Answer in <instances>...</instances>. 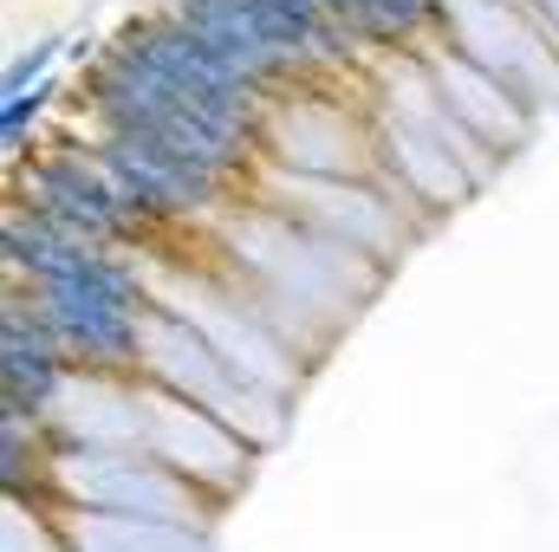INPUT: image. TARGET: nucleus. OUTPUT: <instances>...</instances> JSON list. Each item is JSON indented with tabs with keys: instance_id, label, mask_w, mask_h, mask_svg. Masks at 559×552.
Returning <instances> with one entry per match:
<instances>
[{
	"instance_id": "3",
	"label": "nucleus",
	"mask_w": 559,
	"mask_h": 552,
	"mask_svg": "<svg viewBox=\"0 0 559 552\" xmlns=\"http://www.w3.org/2000/svg\"><path fill=\"white\" fill-rule=\"evenodd\" d=\"M46 501L72 514H118V520H163V527H215V507L202 488H189L169 461L150 448H52L46 461Z\"/></svg>"
},
{
	"instance_id": "12",
	"label": "nucleus",
	"mask_w": 559,
	"mask_h": 552,
	"mask_svg": "<svg viewBox=\"0 0 559 552\" xmlns=\"http://www.w3.org/2000/svg\"><path fill=\"white\" fill-rule=\"evenodd\" d=\"M0 332H7V351H0V364H7V410L46 416L52 410V397L66 391V377H72L66 351H59L52 332L26 312L20 292H7V319H0Z\"/></svg>"
},
{
	"instance_id": "4",
	"label": "nucleus",
	"mask_w": 559,
	"mask_h": 552,
	"mask_svg": "<svg viewBox=\"0 0 559 552\" xmlns=\"http://www.w3.org/2000/svg\"><path fill=\"white\" fill-rule=\"evenodd\" d=\"M248 195L280 208V215H293V221H306V228H319V235H332L338 248L365 254L384 274L404 261V248L423 235V221L404 215V202L378 176H286V169L261 163Z\"/></svg>"
},
{
	"instance_id": "9",
	"label": "nucleus",
	"mask_w": 559,
	"mask_h": 552,
	"mask_svg": "<svg viewBox=\"0 0 559 552\" xmlns=\"http://www.w3.org/2000/svg\"><path fill=\"white\" fill-rule=\"evenodd\" d=\"M150 384V377H143ZM156 461H169L189 488H202L209 501H228L241 481H248V468H254V455L261 448H248L222 416H209L202 404H182V397H169V391H156L150 384V442H143Z\"/></svg>"
},
{
	"instance_id": "11",
	"label": "nucleus",
	"mask_w": 559,
	"mask_h": 552,
	"mask_svg": "<svg viewBox=\"0 0 559 552\" xmlns=\"http://www.w3.org/2000/svg\"><path fill=\"white\" fill-rule=\"evenodd\" d=\"M423 65H429V79H436V92H442V105L468 124V137L481 143L495 163L508 156V149H521L527 143V131H534V111L495 79V72H481V65H468L462 52H449L442 39H429V46H417Z\"/></svg>"
},
{
	"instance_id": "5",
	"label": "nucleus",
	"mask_w": 559,
	"mask_h": 552,
	"mask_svg": "<svg viewBox=\"0 0 559 552\" xmlns=\"http://www.w3.org/2000/svg\"><path fill=\"white\" fill-rule=\"evenodd\" d=\"M261 163L286 176H378V131L358 85H299L261 111Z\"/></svg>"
},
{
	"instance_id": "2",
	"label": "nucleus",
	"mask_w": 559,
	"mask_h": 552,
	"mask_svg": "<svg viewBox=\"0 0 559 552\" xmlns=\"http://www.w3.org/2000/svg\"><path fill=\"white\" fill-rule=\"evenodd\" d=\"M20 292V286H7ZM26 312L52 332L72 371H138L143 325H150V286L138 254H98L92 267L20 292Z\"/></svg>"
},
{
	"instance_id": "6",
	"label": "nucleus",
	"mask_w": 559,
	"mask_h": 552,
	"mask_svg": "<svg viewBox=\"0 0 559 552\" xmlns=\"http://www.w3.org/2000/svg\"><path fill=\"white\" fill-rule=\"evenodd\" d=\"M436 39L495 72L534 118L559 105V46L534 0H436Z\"/></svg>"
},
{
	"instance_id": "14",
	"label": "nucleus",
	"mask_w": 559,
	"mask_h": 552,
	"mask_svg": "<svg viewBox=\"0 0 559 552\" xmlns=\"http://www.w3.org/2000/svg\"><path fill=\"white\" fill-rule=\"evenodd\" d=\"M0 552H72L66 547V527H59V507L46 494H7Z\"/></svg>"
},
{
	"instance_id": "8",
	"label": "nucleus",
	"mask_w": 559,
	"mask_h": 552,
	"mask_svg": "<svg viewBox=\"0 0 559 552\" xmlns=\"http://www.w3.org/2000/svg\"><path fill=\"white\" fill-rule=\"evenodd\" d=\"M111 52H118V59H131V65H143L150 79H163L169 92H182V98H195V105H209V111H222V118H235V124H254V131H261L267 92H254V85H248L222 52H209V46H202L182 20H169L163 7L138 13L131 26H118Z\"/></svg>"
},
{
	"instance_id": "1",
	"label": "nucleus",
	"mask_w": 559,
	"mask_h": 552,
	"mask_svg": "<svg viewBox=\"0 0 559 552\" xmlns=\"http://www.w3.org/2000/svg\"><path fill=\"white\" fill-rule=\"evenodd\" d=\"M202 248H209L222 267H235L241 279H254V286H267L274 299H286L293 312H306V319H312L319 332H332V338H338V332L365 312V299L384 286V267H371L365 254L338 248L332 235H319V228L280 215V208L254 202V195H241V202L202 235Z\"/></svg>"
},
{
	"instance_id": "10",
	"label": "nucleus",
	"mask_w": 559,
	"mask_h": 552,
	"mask_svg": "<svg viewBox=\"0 0 559 552\" xmlns=\"http://www.w3.org/2000/svg\"><path fill=\"white\" fill-rule=\"evenodd\" d=\"M39 422H46L52 448H143L150 442V384L138 371H72Z\"/></svg>"
},
{
	"instance_id": "7",
	"label": "nucleus",
	"mask_w": 559,
	"mask_h": 552,
	"mask_svg": "<svg viewBox=\"0 0 559 552\" xmlns=\"http://www.w3.org/2000/svg\"><path fill=\"white\" fill-rule=\"evenodd\" d=\"M13 208L79 235V241H98V248H118L131 254L143 248V228L138 215L118 202V189L105 182L92 143H72V137H52V143H33L26 163H13Z\"/></svg>"
},
{
	"instance_id": "15",
	"label": "nucleus",
	"mask_w": 559,
	"mask_h": 552,
	"mask_svg": "<svg viewBox=\"0 0 559 552\" xmlns=\"http://www.w3.org/2000/svg\"><path fill=\"white\" fill-rule=\"evenodd\" d=\"M534 13L547 20V33H554V46H559V0H534Z\"/></svg>"
},
{
	"instance_id": "13",
	"label": "nucleus",
	"mask_w": 559,
	"mask_h": 552,
	"mask_svg": "<svg viewBox=\"0 0 559 552\" xmlns=\"http://www.w3.org/2000/svg\"><path fill=\"white\" fill-rule=\"evenodd\" d=\"M66 547L72 552H209V533L163 527V520H118V514H72L59 507Z\"/></svg>"
}]
</instances>
